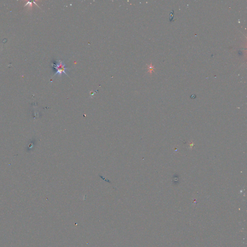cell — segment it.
<instances>
[{"mask_svg": "<svg viewBox=\"0 0 247 247\" xmlns=\"http://www.w3.org/2000/svg\"><path fill=\"white\" fill-rule=\"evenodd\" d=\"M52 65L57 70L56 74H55L54 75L58 74V75L61 76L62 74H64L68 76V74H66L65 71L66 70H67L68 68L65 67V64L63 63V62H62V60H59L57 64H52Z\"/></svg>", "mask_w": 247, "mask_h": 247, "instance_id": "1", "label": "cell"}, {"mask_svg": "<svg viewBox=\"0 0 247 247\" xmlns=\"http://www.w3.org/2000/svg\"><path fill=\"white\" fill-rule=\"evenodd\" d=\"M27 6H29V8L33 7V2H32V1H27L25 4V6H24V7Z\"/></svg>", "mask_w": 247, "mask_h": 247, "instance_id": "2", "label": "cell"}]
</instances>
